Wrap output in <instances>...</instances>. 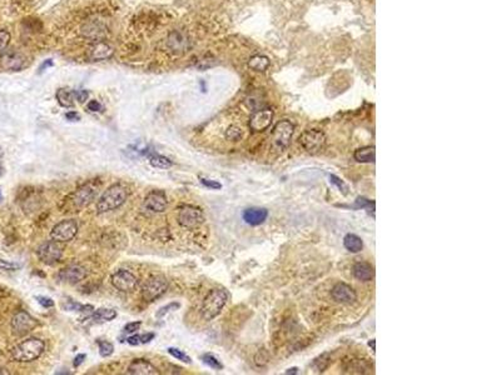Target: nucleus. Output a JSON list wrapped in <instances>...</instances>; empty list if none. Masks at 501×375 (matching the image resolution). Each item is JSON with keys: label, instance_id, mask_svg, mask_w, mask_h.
<instances>
[{"label": "nucleus", "instance_id": "nucleus-11", "mask_svg": "<svg viewBox=\"0 0 501 375\" xmlns=\"http://www.w3.org/2000/svg\"><path fill=\"white\" fill-rule=\"evenodd\" d=\"M38 322L24 310H20L13 317L12 319V330L17 336H24L28 333L33 331L37 328Z\"/></svg>", "mask_w": 501, "mask_h": 375}, {"label": "nucleus", "instance_id": "nucleus-20", "mask_svg": "<svg viewBox=\"0 0 501 375\" xmlns=\"http://www.w3.org/2000/svg\"><path fill=\"white\" fill-rule=\"evenodd\" d=\"M167 45L174 53H183L190 48V42H188L187 37L184 34L174 30L169 33L168 39H167Z\"/></svg>", "mask_w": 501, "mask_h": 375}, {"label": "nucleus", "instance_id": "nucleus-27", "mask_svg": "<svg viewBox=\"0 0 501 375\" xmlns=\"http://www.w3.org/2000/svg\"><path fill=\"white\" fill-rule=\"evenodd\" d=\"M55 98L58 100L59 105L63 108H72L74 105V95H73V91L69 90V89H58L55 93Z\"/></svg>", "mask_w": 501, "mask_h": 375}, {"label": "nucleus", "instance_id": "nucleus-29", "mask_svg": "<svg viewBox=\"0 0 501 375\" xmlns=\"http://www.w3.org/2000/svg\"><path fill=\"white\" fill-rule=\"evenodd\" d=\"M225 135H226V139L230 140V142H239V140L243 138V130H242L239 126L231 125L227 128Z\"/></svg>", "mask_w": 501, "mask_h": 375}, {"label": "nucleus", "instance_id": "nucleus-39", "mask_svg": "<svg viewBox=\"0 0 501 375\" xmlns=\"http://www.w3.org/2000/svg\"><path fill=\"white\" fill-rule=\"evenodd\" d=\"M141 326H142V322H132V323H128V324H126L124 326V333L127 334H133V333H136L137 330H139L141 329Z\"/></svg>", "mask_w": 501, "mask_h": 375}, {"label": "nucleus", "instance_id": "nucleus-8", "mask_svg": "<svg viewBox=\"0 0 501 375\" xmlns=\"http://www.w3.org/2000/svg\"><path fill=\"white\" fill-rule=\"evenodd\" d=\"M301 147L309 154H316L320 150L323 149L326 144V137L321 130L317 129H311V130H306L301 134L300 139Z\"/></svg>", "mask_w": 501, "mask_h": 375}, {"label": "nucleus", "instance_id": "nucleus-1", "mask_svg": "<svg viewBox=\"0 0 501 375\" xmlns=\"http://www.w3.org/2000/svg\"><path fill=\"white\" fill-rule=\"evenodd\" d=\"M45 343L39 338H28L13 348L12 358L18 363H30L42 357Z\"/></svg>", "mask_w": 501, "mask_h": 375}, {"label": "nucleus", "instance_id": "nucleus-33", "mask_svg": "<svg viewBox=\"0 0 501 375\" xmlns=\"http://www.w3.org/2000/svg\"><path fill=\"white\" fill-rule=\"evenodd\" d=\"M168 353L174 359H177V360H180V361H183V363H187V364L192 363V359H191L190 355L185 354L183 350L177 349V348H168Z\"/></svg>", "mask_w": 501, "mask_h": 375}, {"label": "nucleus", "instance_id": "nucleus-28", "mask_svg": "<svg viewBox=\"0 0 501 375\" xmlns=\"http://www.w3.org/2000/svg\"><path fill=\"white\" fill-rule=\"evenodd\" d=\"M248 66L252 70H255V72L262 73V72H265V70L268 69L269 59L267 58V56L261 55V54H258V55H253L252 58L249 59Z\"/></svg>", "mask_w": 501, "mask_h": 375}, {"label": "nucleus", "instance_id": "nucleus-23", "mask_svg": "<svg viewBox=\"0 0 501 375\" xmlns=\"http://www.w3.org/2000/svg\"><path fill=\"white\" fill-rule=\"evenodd\" d=\"M355 160L358 161V163H363V164H370V163H375L376 159V149L375 147H363L357 149L354 154Z\"/></svg>", "mask_w": 501, "mask_h": 375}, {"label": "nucleus", "instance_id": "nucleus-10", "mask_svg": "<svg viewBox=\"0 0 501 375\" xmlns=\"http://www.w3.org/2000/svg\"><path fill=\"white\" fill-rule=\"evenodd\" d=\"M112 284L122 293H133L138 285V278L127 269H119L112 275Z\"/></svg>", "mask_w": 501, "mask_h": 375}, {"label": "nucleus", "instance_id": "nucleus-18", "mask_svg": "<svg viewBox=\"0 0 501 375\" xmlns=\"http://www.w3.org/2000/svg\"><path fill=\"white\" fill-rule=\"evenodd\" d=\"M127 373L132 375H158L160 370L145 359H134L129 364Z\"/></svg>", "mask_w": 501, "mask_h": 375}, {"label": "nucleus", "instance_id": "nucleus-26", "mask_svg": "<svg viewBox=\"0 0 501 375\" xmlns=\"http://www.w3.org/2000/svg\"><path fill=\"white\" fill-rule=\"evenodd\" d=\"M343 245L350 253H360L361 250L363 249V243L361 240L360 236H357L356 234H347L346 236L343 238Z\"/></svg>", "mask_w": 501, "mask_h": 375}, {"label": "nucleus", "instance_id": "nucleus-30", "mask_svg": "<svg viewBox=\"0 0 501 375\" xmlns=\"http://www.w3.org/2000/svg\"><path fill=\"white\" fill-rule=\"evenodd\" d=\"M64 309L69 310V312L89 313L94 309V308L91 305H83V304L75 303V301L72 300V299H68V300H67V303H66V305H64Z\"/></svg>", "mask_w": 501, "mask_h": 375}, {"label": "nucleus", "instance_id": "nucleus-22", "mask_svg": "<svg viewBox=\"0 0 501 375\" xmlns=\"http://www.w3.org/2000/svg\"><path fill=\"white\" fill-rule=\"evenodd\" d=\"M354 277L360 282H371L375 277V270L372 265L365 261H360L354 265Z\"/></svg>", "mask_w": 501, "mask_h": 375}, {"label": "nucleus", "instance_id": "nucleus-47", "mask_svg": "<svg viewBox=\"0 0 501 375\" xmlns=\"http://www.w3.org/2000/svg\"><path fill=\"white\" fill-rule=\"evenodd\" d=\"M50 66H53V60L52 59H48V60H45L44 63L40 65V68H39V73H43L44 72L45 69H48V68H50Z\"/></svg>", "mask_w": 501, "mask_h": 375}, {"label": "nucleus", "instance_id": "nucleus-3", "mask_svg": "<svg viewBox=\"0 0 501 375\" xmlns=\"http://www.w3.org/2000/svg\"><path fill=\"white\" fill-rule=\"evenodd\" d=\"M228 295L227 290L222 289V288H215V289H212L204 298L203 303H202L201 308V315L206 322H211L213 320L217 315H220V313L222 312V309L225 308L226 304H227Z\"/></svg>", "mask_w": 501, "mask_h": 375}, {"label": "nucleus", "instance_id": "nucleus-5", "mask_svg": "<svg viewBox=\"0 0 501 375\" xmlns=\"http://www.w3.org/2000/svg\"><path fill=\"white\" fill-rule=\"evenodd\" d=\"M295 125L288 120H281L276 124L272 131V148L277 153L286 150L292 139Z\"/></svg>", "mask_w": 501, "mask_h": 375}, {"label": "nucleus", "instance_id": "nucleus-25", "mask_svg": "<svg viewBox=\"0 0 501 375\" xmlns=\"http://www.w3.org/2000/svg\"><path fill=\"white\" fill-rule=\"evenodd\" d=\"M91 319L97 323L112 322L117 318V312L114 309H108V308H101V309L94 310L91 314Z\"/></svg>", "mask_w": 501, "mask_h": 375}, {"label": "nucleus", "instance_id": "nucleus-40", "mask_svg": "<svg viewBox=\"0 0 501 375\" xmlns=\"http://www.w3.org/2000/svg\"><path fill=\"white\" fill-rule=\"evenodd\" d=\"M73 95H74L75 100H78L79 103H84L89 96V93L84 89H80V90H75L73 91Z\"/></svg>", "mask_w": 501, "mask_h": 375}, {"label": "nucleus", "instance_id": "nucleus-45", "mask_svg": "<svg viewBox=\"0 0 501 375\" xmlns=\"http://www.w3.org/2000/svg\"><path fill=\"white\" fill-rule=\"evenodd\" d=\"M127 343L129 345H141V338H139V335H132L127 338Z\"/></svg>", "mask_w": 501, "mask_h": 375}, {"label": "nucleus", "instance_id": "nucleus-50", "mask_svg": "<svg viewBox=\"0 0 501 375\" xmlns=\"http://www.w3.org/2000/svg\"><path fill=\"white\" fill-rule=\"evenodd\" d=\"M0 200H2V193H0Z\"/></svg>", "mask_w": 501, "mask_h": 375}, {"label": "nucleus", "instance_id": "nucleus-17", "mask_svg": "<svg viewBox=\"0 0 501 375\" xmlns=\"http://www.w3.org/2000/svg\"><path fill=\"white\" fill-rule=\"evenodd\" d=\"M331 296L336 303L352 304L357 300V294L352 287L346 283H338L331 290Z\"/></svg>", "mask_w": 501, "mask_h": 375}, {"label": "nucleus", "instance_id": "nucleus-21", "mask_svg": "<svg viewBox=\"0 0 501 375\" xmlns=\"http://www.w3.org/2000/svg\"><path fill=\"white\" fill-rule=\"evenodd\" d=\"M114 54V50L113 48L110 47L109 44L103 42L97 43L96 45H93L90 49L89 56L91 60L94 61H101V60H107V59H110Z\"/></svg>", "mask_w": 501, "mask_h": 375}, {"label": "nucleus", "instance_id": "nucleus-7", "mask_svg": "<svg viewBox=\"0 0 501 375\" xmlns=\"http://www.w3.org/2000/svg\"><path fill=\"white\" fill-rule=\"evenodd\" d=\"M78 233V223L74 219H64L53 226L50 238L58 243H68L75 238Z\"/></svg>", "mask_w": 501, "mask_h": 375}, {"label": "nucleus", "instance_id": "nucleus-44", "mask_svg": "<svg viewBox=\"0 0 501 375\" xmlns=\"http://www.w3.org/2000/svg\"><path fill=\"white\" fill-rule=\"evenodd\" d=\"M85 358H87V355L85 354H78L77 357L74 358V361H73V366H74V368H78V366L82 365L83 361L85 360Z\"/></svg>", "mask_w": 501, "mask_h": 375}, {"label": "nucleus", "instance_id": "nucleus-16", "mask_svg": "<svg viewBox=\"0 0 501 375\" xmlns=\"http://www.w3.org/2000/svg\"><path fill=\"white\" fill-rule=\"evenodd\" d=\"M0 64L4 69L12 70V72H18V70L24 69L26 66V59L19 51H7L2 54L0 56Z\"/></svg>", "mask_w": 501, "mask_h": 375}, {"label": "nucleus", "instance_id": "nucleus-12", "mask_svg": "<svg viewBox=\"0 0 501 375\" xmlns=\"http://www.w3.org/2000/svg\"><path fill=\"white\" fill-rule=\"evenodd\" d=\"M272 120H273V110L272 109H262L257 110L252 114L249 118V129L253 133H262V131L267 130L271 126Z\"/></svg>", "mask_w": 501, "mask_h": 375}, {"label": "nucleus", "instance_id": "nucleus-46", "mask_svg": "<svg viewBox=\"0 0 501 375\" xmlns=\"http://www.w3.org/2000/svg\"><path fill=\"white\" fill-rule=\"evenodd\" d=\"M66 119H68L71 121H75V120H79L80 117L77 112H68L66 114Z\"/></svg>", "mask_w": 501, "mask_h": 375}, {"label": "nucleus", "instance_id": "nucleus-41", "mask_svg": "<svg viewBox=\"0 0 501 375\" xmlns=\"http://www.w3.org/2000/svg\"><path fill=\"white\" fill-rule=\"evenodd\" d=\"M37 301L38 303L40 304L43 308H53L54 306V301L52 300L50 298H48V296H42V295H38L37 296Z\"/></svg>", "mask_w": 501, "mask_h": 375}, {"label": "nucleus", "instance_id": "nucleus-43", "mask_svg": "<svg viewBox=\"0 0 501 375\" xmlns=\"http://www.w3.org/2000/svg\"><path fill=\"white\" fill-rule=\"evenodd\" d=\"M139 338H141V344H147V343L152 342L153 339L155 338V334L154 333L142 334V335H139Z\"/></svg>", "mask_w": 501, "mask_h": 375}, {"label": "nucleus", "instance_id": "nucleus-15", "mask_svg": "<svg viewBox=\"0 0 501 375\" xmlns=\"http://www.w3.org/2000/svg\"><path fill=\"white\" fill-rule=\"evenodd\" d=\"M97 193H98L97 188L93 187V185L89 183V184H84L83 187L78 189V190H75L74 193L72 194L71 200L74 207L84 208L87 207V205H89L91 201L96 199Z\"/></svg>", "mask_w": 501, "mask_h": 375}, {"label": "nucleus", "instance_id": "nucleus-48", "mask_svg": "<svg viewBox=\"0 0 501 375\" xmlns=\"http://www.w3.org/2000/svg\"><path fill=\"white\" fill-rule=\"evenodd\" d=\"M201 88H202V91H203V93H206L207 89H206V84H204L203 80H202V82H201Z\"/></svg>", "mask_w": 501, "mask_h": 375}, {"label": "nucleus", "instance_id": "nucleus-35", "mask_svg": "<svg viewBox=\"0 0 501 375\" xmlns=\"http://www.w3.org/2000/svg\"><path fill=\"white\" fill-rule=\"evenodd\" d=\"M10 43V33L8 30H0V55L7 50Z\"/></svg>", "mask_w": 501, "mask_h": 375}, {"label": "nucleus", "instance_id": "nucleus-49", "mask_svg": "<svg viewBox=\"0 0 501 375\" xmlns=\"http://www.w3.org/2000/svg\"><path fill=\"white\" fill-rule=\"evenodd\" d=\"M0 374H9V371H7L5 369H0Z\"/></svg>", "mask_w": 501, "mask_h": 375}, {"label": "nucleus", "instance_id": "nucleus-37", "mask_svg": "<svg viewBox=\"0 0 501 375\" xmlns=\"http://www.w3.org/2000/svg\"><path fill=\"white\" fill-rule=\"evenodd\" d=\"M199 180H201L202 185H204V187L208 189H213V190H220V189H222V184L218 183L217 180L206 179V178H199Z\"/></svg>", "mask_w": 501, "mask_h": 375}, {"label": "nucleus", "instance_id": "nucleus-19", "mask_svg": "<svg viewBox=\"0 0 501 375\" xmlns=\"http://www.w3.org/2000/svg\"><path fill=\"white\" fill-rule=\"evenodd\" d=\"M244 223L251 226H257L263 224L268 218V210L265 208H248L242 214Z\"/></svg>", "mask_w": 501, "mask_h": 375}, {"label": "nucleus", "instance_id": "nucleus-24", "mask_svg": "<svg viewBox=\"0 0 501 375\" xmlns=\"http://www.w3.org/2000/svg\"><path fill=\"white\" fill-rule=\"evenodd\" d=\"M148 159H149V163L153 168H158V169H169L173 166V161L171 160L167 156L162 155V154H158L155 152H149L148 154Z\"/></svg>", "mask_w": 501, "mask_h": 375}, {"label": "nucleus", "instance_id": "nucleus-6", "mask_svg": "<svg viewBox=\"0 0 501 375\" xmlns=\"http://www.w3.org/2000/svg\"><path fill=\"white\" fill-rule=\"evenodd\" d=\"M178 224L185 229H196L204 222V214L201 209L193 205H184L178 212Z\"/></svg>", "mask_w": 501, "mask_h": 375}, {"label": "nucleus", "instance_id": "nucleus-4", "mask_svg": "<svg viewBox=\"0 0 501 375\" xmlns=\"http://www.w3.org/2000/svg\"><path fill=\"white\" fill-rule=\"evenodd\" d=\"M168 290V280L163 275H152L143 283L141 289L142 299L147 303L157 300Z\"/></svg>", "mask_w": 501, "mask_h": 375}, {"label": "nucleus", "instance_id": "nucleus-38", "mask_svg": "<svg viewBox=\"0 0 501 375\" xmlns=\"http://www.w3.org/2000/svg\"><path fill=\"white\" fill-rule=\"evenodd\" d=\"M330 180H331V183H332V184H335L336 187L340 189L342 193L347 194V190H349V187H347V185L345 184L343 182H342L340 178H337V177H336V175H330Z\"/></svg>", "mask_w": 501, "mask_h": 375}, {"label": "nucleus", "instance_id": "nucleus-31", "mask_svg": "<svg viewBox=\"0 0 501 375\" xmlns=\"http://www.w3.org/2000/svg\"><path fill=\"white\" fill-rule=\"evenodd\" d=\"M97 344H98L99 354H101V357L108 358L114 353V345H113L112 343L107 340H97Z\"/></svg>", "mask_w": 501, "mask_h": 375}, {"label": "nucleus", "instance_id": "nucleus-9", "mask_svg": "<svg viewBox=\"0 0 501 375\" xmlns=\"http://www.w3.org/2000/svg\"><path fill=\"white\" fill-rule=\"evenodd\" d=\"M37 255L42 263L47 264V265H54L58 261H60L61 256H63V248L58 244L55 240H49L45 242L38 248Z\"/></svg>", "mask_w": 501, "mask_h": 375}, {"label": "nucleus", "instance_id": "nucleus-14", "mask_svg": "<svg viewBox=\"0 0 501 375\" xmlns=\"http://www.w3.org/2000/svg\"><path fill=\"white\" fill-rule=\"evenodd\" d=\"M168 200L163 190H153L147 194L143 201V209L150 213H163L167 209Z\"/></svg>", "mask_w": 501, "mask_h": 375}, {"label": "nucleus", "instance_id": "nucleus-2", "mask_svg": "<svg viewBox=\"0 0 501 375\" xmlns=\"http://www.w3.org/2000/svg\"><path fill=\"white\" fill-rule=\"evenodd\" d=\"M127 198H128V193L124 187H122L120 184L110 185L99 196L98 201H97V212L98 214H104V213L117 210L126 203Z\"/></svg>", "mask_w": 501, "mask_h": 375}, {"label": "nucleus", "instance_id": "nucleus-32", "mask_svg": "<svg viewBox=\"0 0 501 375\" xmlns=\"http://www.w3.org/2000/svg\"><path fill=\"white\" fill-rule=\"evenodd\" d=\"M202 361H203V363L206 364V365H208L209 368L214 369V370H222V369H223L222 363H221V361L218 360V359L215 358L214 355H212V354H204V355H202Z\"/></svg>", "mask_w": 501, "mask_h": 375}, {"label": "nucleus", "instance_id": "nucleus-42", "mask_svg": "<svg viewBox=\"0 0 501 375\" xmlns=\"http://www.w3.org/2000/svg\"><path fill=\"white\" fill-rule=\"evenodd\" d=\"M87 108H88V110H89V112H91V113L102 112V110H103V107H102V104L98 100H90L87 104Z\"/></svg>", "mask_w": 501, "mask_h": 375}, {"label": "nucleus", "instance_id": "nucleus-34", "mask_svg": "<svg viewBox=\"0 0 501 375\" xmlns=\"http://www.w3.org/2000/svg\"><path fill=\"white\" fill-rule=\"evenodd\" d=\"M179 306H180V304L177 303V301H173V303L167 304V305L162 306L161 309L158 310L157 313H155V317H157L158 319H162V318L166 317V315L169 314V313H172V312H174V310L179 309Z\"/></svg>", "mask_w": 501, "mask_h": 375}, {"label": "nucleus", "instance_id": "nucleus-36", "mask_svg": "<svg viewBox=\"0 0 501 375\" xmlns=\"http://www.w3.org/2000/svg\"><path fill=\"white\" fill-rule=\"evenodd\" d=\"M20 269V264L18 263H13V261L9 260H4V259H0V270H5V271H15Z\"/></svg>", "mask_w": 501, "mask_h": 375}, {"label": "nucleus", "instance_id": "nucleus-13", "mask_svg": "<svg viewBox=\"0 0 501 375\" xmlns=\"http://www.w3.org/2000/svg\"><path fill=\"white\" fill-rule=\"evenodd\" d=\"M85 277H87V269L84 266L79 265V264H71V265L61 269L58 274V279L61 283L72 285L83 282Z\"/></svg>", "mask_w": 501, "mask_h": 375}]
</instances>
